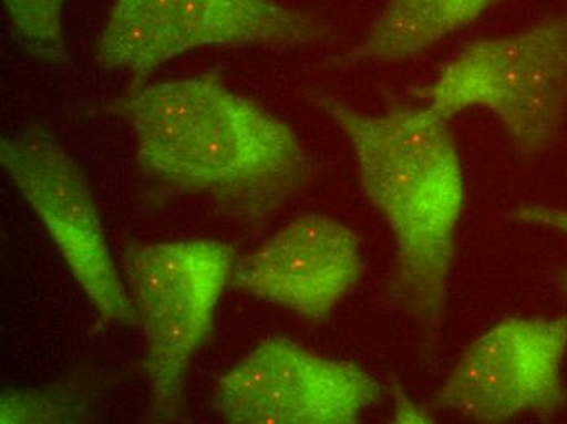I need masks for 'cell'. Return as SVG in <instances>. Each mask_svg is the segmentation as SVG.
Wrapping results in <instances>:
<instances>
[{
  "mask_svg": "<svg viewBox=\"0 0 567 424\" xmlns=\"http://www.w3.org/2000/svg\"><path fill=\"white\" fill-rule=\"evenodd\" d=\"M556 286H558L559 291L567 298V268L559 271L558 276H556Z\"/></svg>",
  "mask_w": 567,
  "mask_h": 424,
  "instance_id": "15",
  "label": "cell"
},
{
  "mask_svg": "<svg viewBox=\"0 0 567 424\" xmlns=\"http://www.w3.org/2000/svg\"><path fill=\"white\" fill-rule=\"evenodd\" d=\"M306 95L348 139L362 192L392 232L390 294L429 356L445 325L456 227L465 203L462 161L449 118L425 105L362 113L318 87Z\"/></svg>",
  "mask_w": 567,
  "mask_h": 424,
  "instance_id": "1",
  "label": "cell"
},
{
  "mask_svg": "<svg viewBox=\"0 0 567 424\" xmlns=\"http://www.w3.org/2000/svg\"><path fill=\"white\" fill-rule=\"evenodd\" d=\"M145 174L261 223L306 188L313 162L292 127L214 74L144 85L114 103Z\"/></svg>",
  "mask_w": 567,
  "mask_h": 424,
  "instance_id": "2",
  "label": "cell"
},
{
  "mask_svg": "<svg viewBox=\"0 0 567 424\" xmlns=\"http://www.w3.org/2000/svg\"><path fill=\"white\" fill-rule=\"evenodd\" d=\"M567 317L506 319L476 338L429 403L476 423L549 418L566 405Z\"/></svg>",
  "mask_w": 567,
  "mask_h": 424,
  "instance_id": "7",
  "label": "cell"
},
{
  "mask_svg": "<svg viewBox=\"0 0 567 424\" xmlns=\"http://www.w3.org/2000/svg\"><path fill=\"white\" fill-rule=\"evenodd\" d=\"M499 0H386L349 60L398 64L414 60L482 19Z\"/></svg>",
  "mask_w": 567,
  "mask_h": 424,
  "instance_id": "10",
  "label": "cell"
},
{
  "mask_svg": "<svg viewBox=\"0 0 567 424\" xmlns=\"http://www.w3.org/2000/svg\"><path fill=\"white\" fill-rule=\"evenodd\" d=\"M10 25L31 56L61 68L72 64L64 34L65 0H2Z\"/></svg>",
  "mask_w": 567,
  "mask_h": 424,
  "instance_id": "12",
  "label": "cell"
},
{
  "mask_svg": "<svg viewBox=\"0 0 567 424\" xmlns=\"http://www.w3.org/2000/svg\"><path fill=\"white\" fill-rule=\"evenodd\" d=\"M413 95L449 120L486 110L518 154H545L558 143L567 116V15L472 41Z\"/></svg>",
  "mask_w": 567,
  "mask_h": 424,
  "instance_id": "3",
  "label": "cell"
},
{
  "mask_svg": "<svg viewBox=\"0 0 567 424\" xmlns=\"http://www.w3.org/2000/svg\"><path fill=\"white\" fill-rule=\"evenodd\" d=\"M393 422L396 423H431L429 410L411 402L400 385H395V410H393Z\"/></svg>",
  "mask_w": 567,
  "mask_h": 424,
  "instance_id": "14",
  "label": "cell"
},
{
  "mask_svg": "<svg viewBox=\"0 0 567 424\" xmlns=\"http://www.w3.org/2000/svg\"><path fill=\"white\" fill-rule=\"evenodd\" d=\"M362 271L359 237L333 217L309 214L238 260L231 286L320 323L358 286Z\"/></svg>",
  "mask_w": 567,
  "mask_h": 424,
  "instance_id": "9",
  "label": "cell"
},
{
  "mask_svg": "<svg viewBox=\"0 0 567 424\" xmlns=\"http://www.w3.org/2000/svg\"><path fill=\"white\" fill-rule=\"evenodd\" d=\"M512 219L527 226L556 230L567 236V209L546 205H522L512 209Z\"/></svg>",
  "mask_w": 567,
  "mask_h": 424,
  "instance_id": "13",
  "label": "cell"
},
{
  "mask_svg": "<svg viewBox=\"0 0 567 424\" xmlns=\"http://www.w3.org/2000/svg\"><path fill=\"white\" fill-rule=\"evenodd\" d=\"M235 248L216 240L140 245L124 254L127 291L144 329V368L154 416L178 420L186 372L213 333L234 273Z\"/></svg>",
  "mask_w": 567,
  "mask_h": 424,
  "instance_id": "4",
  "label": "cell"
},
{
  "mask_svg": "<svg viewBox=\"0 0 567 424\" xmlns=\"http://www.w3.org/2000/svg\"><path fill=\"white\" fill-rule=\"evenodd\" d=\"M0 164L40 217L102 320L130 323L136 309L114 263L99 205L78 161L50 131L30 126L2 134Z\"/></svg>",
  "mask_w": 567,
  "mask_h": 424,
  "instance_id": "6",
  "label": "cell"
},
{
  "mask_svg": "<svg viewBox=\"0 0 567 424\" xmlns=\"http://www.w3.org/2000/svg\"><path fill=\"white\" fill-rule=\"evenodd\" d=\"M379 396L359 365L271 337L217 381L214 406L231 424H352Z\"/></svg>",
  "mask_w": 567,
  "mask_h": 424,
  "instance_id": "8",
  "label": "cell"
},
{
  "mask_svg": "<svg viewBox=\"0 0 567 424\" xmlns=\"http://www.w3.org/2000/svg\"><path fill=\"white\" fill-rule=\"evenodd\" d=\"M100 415L102 389L86 372H72L38 387H7L0 395L2 424L89 423Z\"/></svg>",
  "mask_w": 567,
  "mask_h": 424,
  "instance_id": "11",
  "label": "cell"
},
{
  "mask_svg": "<svg viewBox=\"0 0 567 424\" xmlns=\"http://www.w3.org/2000/svg\"><path fill=\"white\" fill-rule=\"evenodd\" d=\"M331 40L330 22L279 0H114L95 60L141 82L198 48L299 50Z\"/></svg>",
  "mask_w": 567,
  "mask_h": 424,
  "instance_id": "5",
  "label": "cell"
}]
</instances>
